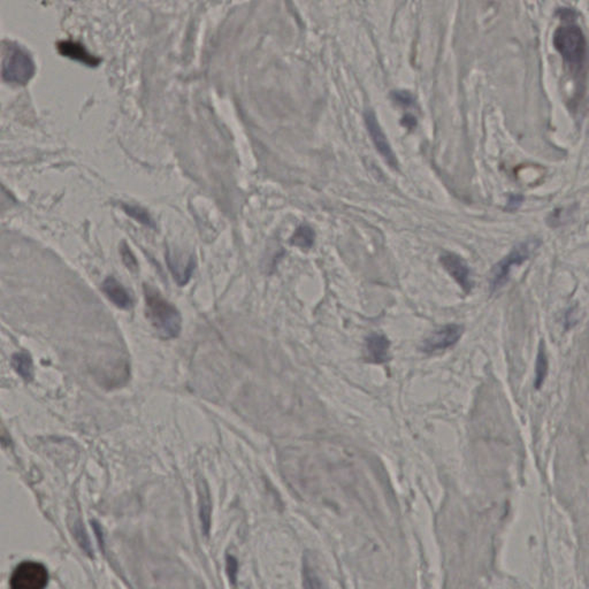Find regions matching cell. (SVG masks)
I'll use <instances>...</instances> for the list:
<instances>
[{"label":"cell","mask_w":589,"mask_h":589,"mask_svg":"<svg viewBox=\"0 0 589 589\" xmlns=\"http://www.w3.org/2000/svg\"><path fill=\"white\" fill-rule=\"evenodd\" d=\"M145 311L151 325L160 337L169 340L178 337L182 318L178 309L152 287L144 286Z\"/></svg>","instance_id":"obj_1"},{"label":"cell","mask_w":589,"mask_h":589,"mask_svg":"<svg viewBox=\"0 0 589 589\" xmlns=\"http://www.w3.org/2000/svg\"><path fill=\"white\" fill-rule=\"evenodd\" d=\"M553 46L568 65L573 67L583 65L586 58L587 43L578 26L568 24L559 27L553 35Z\"/></svg>","instance_id":"obj_2"},{"label":"cell","mask_w":589,"mask_h":589,"mask_svg":"<svg viewBox=\"0 0 589 589\" xmlns=\"http://www.w3.org/2000/svg\"><path fill=\"white\" fill-rule=\"evenodd\" d=\"M4 81L13 85H24L35 74V65L27 52L20 46L9 44L4 48Z\"/></svg>","instance_id":"obj_3"},{"label":"cell","mask_w":589,"mask_h":589,"mask_svg":"<svg viewBox=\"0 0 589 589\" xmlns=\"http://www.w3.org/2000/svg\"><path fill=\"white\" fill-rule=\"evenodd\" d=\"M540 247V240H529L523 243L518 244L517 247L510 251L508 256L497 262L490 273V289L492 292H497L508 282L509 277L512 268L518 265L526 262L533 251Z\"/></svg>","instance_id":"obj_4"},{"label":"cell","mask_w":589,"mask_h":589,"mask_svg":"<svg viewBox=\"0 0 589 589\" xmlns=\"http://www.w3.org/2000/svg\"><path fill=\"white\" fill-rule=\"evenodd\" d=\"M9 583L13 589H42L48 583V570L41 563L26 561L14 568Z\"/></svg>","instance_id":"obj_5"},{"label":"cell","mask_w":589,"mask_h":589,"mask_svg":"<svg viewBox=\"0 0 589 589\" xmlns=\"http://www.w3.org/2000/svg\"><path fill=\"white\" fill-rule=\"evenodd\" d=\"M464 327L460 325H447L436 329L423 343L421 349L426 354L443 351L455 346L463 335Z\"/></svg>","instance_id":"obj_6"},{"label":"cell","mask_w":589,"mask_h":589,"mask_svg":"<svg viewBox=\"0 0 589 589\" xmlns=\"http://www.w3.org/2000/svg\"><path fill=\"white\" fill-rule=\"evenodd\" d=\"M364 117L367 130H368V134H370L373 144L376 147V150L383 156V159L387 161L388 165L391 166L393 169H397L398 165H397L394 151L391 149V144H389V142L386 137L385 132L381 129L379 121L376 119L374 112L367 110L365 112Z\"/></svg>","instance_id":"obj_7"},{"label":"cell","mask_w":589,"mask_h":589,"mask_svg":"<svg viewBox=\"0 0 589 589\" xmlns=\"http://www.w3.org/2000/svg\"><path fill=\"white\" fill-rule=\"evenodd\" d=\"M441 264L443 267L447 270L451 277H454L455 281L462 287L464 292H471L473 283L471 280V271H469V266L466 265L463 259L458 257L454 253H445L441 257Z\"/></svg>","instance_id":"obj_8"},{"label":"cell","mask_w":589,"mask_h":589,"mask_svg":"<svg viewBox=\"0 0 589 589\" xmlns=\"http://www.w3.org/2000/svg\"><path fill=\"white\" fill-rule=\"evenodd\" d=\"M102 290L106 297L109 298L110 301L119 309L129 310L134 305L129 292H127V289L121 283L117 282V280L115 277H107L102 282Z\"/></svg>","instance_id":"obj_9"},{"label":"cell","mask_w":589,"mask_h":589,"mask_svg":"<svg viewBox=\"0 0 589 589\" xmlns=\"http://www.w3.org/2000/svg\"><path fill=\"white\" fill-rule=\"evenodd\" d=\"M58 51L63 57L70 58L73 60L80 61V63H85L87 66H98V63H100L98 58L93 57L91 53L87 51V48L85 46L78 42L63 41V42L58 44Z\"/></svg>","instance_id":"obj_10"},{"label":"cell","mask_w":589,"mask_h":589,"mask_svg":"<svg viewBox=\"0 0 589 589\" xmlns=\"http://www.w3.org/2000/svg\"><path fill=\"white\" fill-rule=\"evenodd\" d=\"M391 342L385 335L372 334L366 339V349L368 357L374 363H385L389 359L388 352Z\"/></svg>","instance_id":"obj_11"},{"label":"cell","mask_w":589,"mask_h":589,"mask_svg":"<svg viewBox=\"0 0 589 589\" xmlns=\"http://www.w3.org/2000/svg\"><path fill=\"white\" fill-rule=\"evenodd\" d=\"M167 262H169V270H171L174 279L176 280V282L180 286H184V285L188 283L190 277H191V274H193V267H195L193 259H190V262L184 266L179 259L171 258V253H167Z\"/></svg>","instance_id":"obj_12"},{"label":"cell","mask_w":589,"mask_h":589,"mask_svg":"<svg viewBox=\"0 0 589 589\" xmlns=\"http://www.w3.org/2000/svg\"><path fill=\"white\" fill-rule=\"evenodd\" d=\"M12 365L18 376L26 381L33 379V365L31 356L27 352H18L12 357Z\"/></svg>","instance_id":"obj_13"},{"label":"cell","mask_w":589,"mask_h":589,"mask_svg":"<svg viewBox=\"0 0 589 589\" xmlns=\"http://www.w3.org/2000/svg\"><path fill=\"white\" fill-rule=\"evenodd\" d=\"M316 240V233L311 228L310 225H302L296 229V232L292 235L290 243L294 247L301 248V249H309L312 247Z\"/></svg>","instance_id":"obj_14"},{"label":"cell","mask_w":589,"mask_h":589,"mask_svg":"<svg viewBox=\"0 0 589 589\" xmlns=\"http://www.w3.org/2000/svg\"><path fill=\"white\" fill-rule=\"evenodd\" d=\"M199 503H201V518H202L203 527H204L205 534H208V529H210V516H211V501L210 493H208V488L205 487L204 484H199Z\"/></svg>","instance_id":"obj_15"},{"label":"cell","mask_w":589,"mask_h":589,"mask_svg":"<svg viewBox=\"0 0 589 589\" xmlns=\"http://www.w3.org/2000/svg\"><path fill=\"white\" fill-rule=\"evenodd\" d=\"M548 373V359L546 355V350H544L543 342L540 344L538 348V358H536V365H535V387L540 388L543 385L544 379L547 376Z\"/></svg>","instance_id":"obj_16"},{"label":"cell","mask_w":589,"mask_h":589,"mask_svg":"<svg viewBox=\"0 0 589 589\" xmlns=\"http://www.w3.org/2000/svg\"><path fill=\"white\" fill-rule=\"evenodd\" d=\"M124 211L130 218L139 221L142 225H147V227H154V221L151 217L150 213L141 206H136V205L124 204Z\"/></svg>","instance_id":"obj_17"},{"label":"cell","mask_w":589,"mask_h":589,"mask_svg":"<svg viewBox=\"0 0 589 589\" xmlns=\"http://www.w3.org/2000/svg\"><path fill=\"white\" fill-rule=\"evenodd\" d=\"M120 255L121 258H122V262H124V264L126 265V267L128 268L129 271L134 272V273L139 271V262L136 260V257L134 256V253H132L130 248L128 247L124 242L121 244Z\"/></svg>","instance_id":"obj_18"},{"label":"cell","mask_w":589,"mask_h":589,"mask_svg":"<svg viewBox=\"0 0 589 589\" xmlns=\"http://www.w3.org/2000/svg\"><path fill=\"white\" fill-rule=\"evenodd\" d=\"M393 98L397 104L402 106H410L413 104V97L411 93L406 92V91H395L393 93Z\"/></svg>","instance_id":"obj_19"},{"label":"cell","mask_w":589,"mask_h":589,"mask_svg":"<svg viewBox=\"0 0 589 589\" xmlns=\"http://www.w3.org/2000/svg\"><path fill=\"white\" fill-rule=\"evenodd\" d=\"M521 203H523V198H521V197H519V196H514V197H511L510 201H509V210H511V208L512 210H514V208H519Z\"/></svg>","instance_id":"obj_20"},{"label":"cell","mask_w":589,"mask_h":589,"mask_svg":"<svg viewBox=\"0 0 589 589\" xmlns=\"http://www.w3.org/2000/svg\"><path fill=\"white\" fill-rule=\"evenodd\" d=\"M402 124H403V126L408 127L409 129H412V128H415V124H417V121H415V117H412V115H408L403 117Z\"/></svg>","instance_id":"obj_21"},{"label":"cell","mask_w":589,"mask_h":589,"mask_svg":"<svg viewBox=\"0 0 589 589\" xmlns=\"http://www.w3.org/2000/svg\"><path fill=\"white\" fill-rule=\"evenodd\" d=\"M227 566H228L229 577H232V573H234L235 577H236V571H238V564H236V561H235L233 557H228V563H227Z\"/></svg>","instance_id":"obj_22"}]
</instances>
